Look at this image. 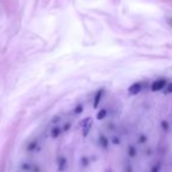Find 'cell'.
<instances>
[{"label":"cell","mask_w":172,"mask_h":172,"mask_svg":"<svg viewBox=\"0 0 172 172\" xmlns=\"http://www.w3.org/2000/svg\"><path fill=\"white\" fill-rule=\"evenodd\" d=\"M165 86H166V80L159 79V80L155 81V82L151 84V90L152 91H159V90L164 89Z\"/></svg>","instance_id":"cell-1"},{"label":"cell","mask_w":172,"mask_h":172,"mask_svg":"<svg viewBox=\"0 0 172 172\" xmlns=\"http://www.w3.org/2000/svg\"><path fill=\"white\" fill-rule=\"evenodd\" d=\"M141 90H142V83L137 82V83H134V84H131L130 87H129V94L130 95H137V94H139L141 93Z\"/></svg>","instance_id":"cell-2"},{"label":"cell","mask_w":172,"mask_h":172,"mask_svg":"<svg viewBox=\"0 0 172 172\" xmlns=\"http://www.w3.org/2000/svg\"><path fill=\"white\" fill-rule=\"evenodd\" d=\"M102 95H103V89L98 90L97 94L95 95V98H94V108H97L98 107V103H100V101L102 98Z\"/></svg>","instance_id":"cell-3"},{"label":"cell","mask_w":172,"mask_h":172,"mask_svg":"<svg viewBox=\"0 0 172 172\" xmlns=\"http://www.w3.org/2000/svg\"><path fill=\"white\" fill-rule=\"evenodd\" d=\"M100 144H101V146H102V148L107 149V148L109 146V141H108V138H107L105 136L101 135L100 136Z\"/></svg>","instance_id":"cell-4"},{"label":"cell","mask_w":172,"mask_h":172,"mask_svg":"<svg viewBox=\"0 0 172 172\" xmlns=\"http://www.w3.org/2000/svg\"><path fill=\"white\" fill-rule=\"evenodd\" d=\"M128 155L131 158H134L137 155V150H136V148L134 145H129L128 146Z\"/></svg>","instance_id":"cell-5"},{"label":"cell","mask_w":172,"mask_h":172,"mask_svg":"<svg viewBox=\"0 0 172 172\" xmlns=\"http://www.w3.org/2000/svg\"><path fill=\"white\" fill-rule=\"evenodd\" d=\"M61 134V128L60 127H54L52 129V131H51V135H52L53 138H56V137H59Z\"/></svg>","instance_id":"cell-6"},{"label":"cell","mask_w":172,"mask_h":172,"mask_svg":"<svg viewBox=\"0 0 172 172\" xmlns=\"http://www.w3.org/2000/svg\"><path fill=\"white\" fill-rule=\"evenodd\" d=\"M83 127V136H87L88 135V132H89L90 128H91V120H89L84 125H82Z\"/></svg>","instance_id":"cell-7"},{"label":"cell","mask_w":172,"mask_h":172,"mask_svg":"<svg viewBox=\"0 0 172 172\" xmlns=\"http://www.w3.org/2000/svg\"><path fill=\"white\" fill-rule=\"evenodd\" d=\"M105 116H107V110H105V109H101V110L97 112L96 118H97V120H103Z\"/></svg>","instance_id":"cell-8"},{"label":"cell","mask_w":172,"mask_h":172,"mask_svg":"<svg viewBox=\"0 0 172 172\" xmlns=\"http://www.w3.org/2000/svg\"><path fill=\"white\" fill-rule=\"evenodd\" d=\"M66 164H67V160H66V159H65L63 157H61L60 159H59V165H60L59 170H60V171H62V170H63V167L66 166Z\"/></svg>","instance_id":"cell-9"},{"label":"cell","mask_w":172,"mask_h":172,"mask_svg":"<svg viewBox=\"0 0 172 172\" xmlns=\"http://www.w3.org/2000/svg\"><path fill=\"white\" fill-rule=\"evenodd\" d=\"M160 125H162V129H163L164 131H167V130H169V128H170V124H169V122H167V121H162Z\"/></svg>","instance_id":"cell-10"},{"label":"cell","mask_w":172,"mask_h":172,"mask_svg":"<svg viewBox=\"0 0 172 172\" xmlns=\"http://www.w3.org/2000/svg\"><path fill=\"white\" fill-rule=\"evenodd\" d=\"M165 87H166V88H165V94H171L172 93V83L166 84Z\"/></svg>","instance_id":"cell-11"},{"label":"cell","mask_w":172,"mask_h":172,"mask_svg":"<svg viewBox=\"0 0 172 172\" xmlns=\"http://www.w3.org/2000/svg\"><path fill=\"white\" fill-rule=\"evenodd\" d=\"M146 141H148V137L145 135H141L139 136V138H138V142L141 143V144H143V143H146Z\"/></svg>","instance_id":"cell-12"},{"label":"cell","mask_w":172,"mask_h":172,"mask_svg":"<svg viewBox=\"0 0 172 172\" xmlns=\"http://www.w3.org/2000/svg\"><path fill=\"white\" fill-rule=\"evenodd\" d=\"M111 142H112V144H115V145H118V144L121 143V139L118 138V137L114 136V137H112V139H111Z\"/></svg>","instance_id":"cell-13"},{"label":"cell","mask_w":172,"mask_h":172,"mask_svg":"<svg viewBox=\"0 0 172 172\" xmlns=\"http://www.w3.org/2000/svg\"><path fill=\"white\" fill-rule=\"evenodd\" d=\"M83 111V108H82V105H79L76 109H75V114H81V112Z\"/></svg>","instance_id":"cell-14"},{"label":"cell","mask_w":172,"mask_h":172,"mask_svg":"<svg viewBox=\"0 0 172 172\" xmlns=\"http://www.w3.org/2000/svg\"><path fill=\"white\" fill-rule=\"evenodd\" d=\"M82 163H83V165H84V166H87V165H88V158L83 157L82 158Z\"/></svg>","instance_id":"cell-15"},{"label":"cell","mask_w":172,"mask_h":172,"mask_svg":"<svg viewBox=\"0 0 172 172\" xmlns=\"http://www.w3.org/2000/svg\"><path fill=\"white\" fill-rule=\"evenodd\" d=\"M151 172H159V165H158V166H153V167L151 169Z\"/></svg>","instance_id":"cell-16"},{"label":"cell","mask_w":172,"mask_h":172,"mask_svg":"<svg viewBox=\"0 0 172 172\" xmlns=\"http://www.w3.org/2000/svg\"><path fill=\"white\" fill-rule=\"evenodd\" d=\"M69 128H70V124L68 123V124H66V125L63 127V130H65V131H68V130H69Z\"/></svg>","instance_id":"cell-17"},{"label":"cell","mask_w":172,"mask_h":172,"mask_svg":"<svg viewBox=\"0 0 172 172\" xmlns=\"http://www.w3.org/2000/svg\"><path fill=\"white\" fill-rule=\"evenodd\" d=\"M127 172H132V169H131V166H130V165H129V166H128V169H127Z\"/></svg>","instance_id":"cell-18"},{"label":"cell","mask_w":172,"mask_h":172,"mask_svg":"<svg viewBox=\"0 0 172 172\" xmlns=\"http://www.w3.org/2000/svg\"><path fill=\"white\" fill-rule=\"evenodd\" d=\"M167 23H169V25L172 27V19H167Z\"/></svg>","instance_id":"cell-19"}]
</instances>
